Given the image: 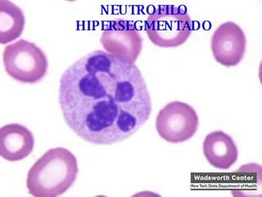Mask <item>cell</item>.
I'll return each instance as SVG.
<instances>
[{
    "mask_svg": "<svg viewBox=\"0 0 262 197\" xmlns=\"http://www.w3.org/2000/svg\"><path fill=\"white\" fill-rule=\"evenodd\" d=\"M60 107L68 127L94 145H113L137 132L152 107L145 80L134 63L96 50L62 74Z\"/></svg>",
    "mask_w": 262,
    "mask_h": 197,
    "instance_id": "6da1fadb",
    "label": "cell"
},
{
    "mask_svg": "<svg viewBox=\"0 0 262 197\" xmlns=\"http://www.w3.org/2000/svg\"><path fill=\"white\" fill-rule=\"evenodd\" d=\"M78 172L77 159L72 152L64 147L53 148L29 170L27 189L35 197L59 196L72 187Z\"/></svg>",
    "mask_w": 262,
    "mask_h": 197,
    "instance_id": "7a4b0ae2",
    "label": "cell"
},
{
    "mask_svg": "<svg viewBox=\"0 0 262 197\" xmlns=\"http://www.w3.org/2000/svg\"><path fill=\"white\" fill-rule=\"evenodd\" d=\"M145 31L158 47H179L192 34V20L184 6H158L147 17Z\"/></svg>",
    "mask_w": 262,
    "mask_h": 197,
    "instance_id": "3957f363",
    "label": "cell"
},
{
    "mask_svg": "<svg viewBox=\"0 0 262 197\" xmlns=\"http://www.w3.org/2000/svg\"><path fill=\"white\" fill-rule=\"evenodd\" d=\"M7 73L17 82L33 84L47 74V56L35 44L20 39L7 45L3 53Z\"/></svg>",
    "mask_w": 262,
    "mask_h": 197,
    "instance_id": "277c9868",
    "label": "cell"
},
{
    "mask_svg": "<svg viewBox=\"0 0 262 197\" xmlns=\"http://www.w3.org/2000/svg\"><path fill=\"white\" fill-rule=\"evenodd\" d=\"M199 119L195 109L187 103L173 101L159 111L156 129L166 142L177 144L186 142L195 135Z\"/></svg>",
    "mask_w": 262,
    "mask_h": 197,
    "instance_id": "5b68a950",
    "label": "cell"
},
{
    "mask_svg": "<svg viewBox=\"0 0 262 197\" xmlns=\"http://www.w3.org/2000/svg\"><path fill=\"white\" fill-rule=\"evenodd\" d=\"M100 42L106 53L135 64L143 49V38L129 20L109 22L103 29Z\"/></svg>",
    "mask_w": 262,
    "mask_h": 197,
    "instance_id": "8992f818",
    "label": "cell"
},
{
    "mask_svg": "<svg viewBox=\"0 0 262 197\" xmlns=\"http://www.w3.org/2000/svg\"><path fill=\"white\" fill-rule=\"evenodd\" d=\"M247 38L243 29L233 22L220 25L211 37V51L215 61L226 68L235 67L244 58Z\"/></svg>",
    "mask_w": 262,
    "mask_h": 197,
    "instance_id": "52a82bcc",
    "label": "cell"
},
{
    "mask_svg": "<svg viewBox=\"0 0 262 197\" xmlns=\"http://www.w3.org/2000/svg\"><path fill=\"white\" fill-rule=\"evenodd\" d=\"M35 138L32 132L18 123H11L0 129V155L10 162L28 157L34 150Z\"/></svg>",
    "mask_w": 262,
    "mask_h": 197,
    "instance_id": "ba28073f",
    "label": "cell"
},
{
    "mask_svg": "<svg viewBox=\"0 0 262 197\" xmlns=\"http://www.w3.org/2000/svg\"><path fill=\"white\" fill-rule=\"evenodd\" d=\"M203 154L214 168L228 170L235 164L238 150L233 138L222 131H212L205 137Z\"/></svg>",
    "mask_w": 262,
    "mask_h": 197,
    "instance_id": "9c48e42d",
    "label": "cell"
},
{
    "mask_svg": "<svg viewBox=\"0 0 262 197\" xmlns=\"http://www.w3.org/2000/svg\"><path fill=\"white\" fill-rule=\"evenodd\" d=\"M26 18L21 8L8 0H0V43L7 45L23 35Z\"/></svg>",
    "mask_w": 262,
    "mask_h": 197,
    "instance_id": "30bf717a",
    "label": "cell"
}]
</instances>
